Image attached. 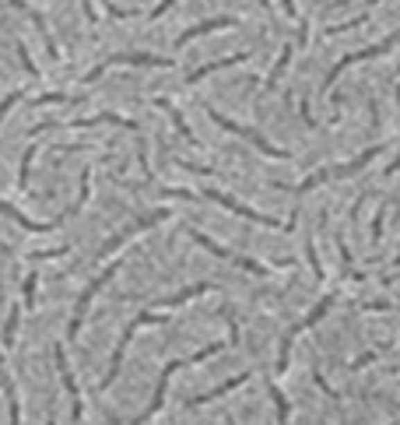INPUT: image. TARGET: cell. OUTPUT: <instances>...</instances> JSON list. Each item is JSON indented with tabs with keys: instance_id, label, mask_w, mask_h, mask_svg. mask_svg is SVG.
Masks as SVG:
<instances>
[{
	"instance_id": "obj_9",
	"label": "cell",
	"mask_w": 400,
	"mask_h": 425,
	"mask_svg": "<svg viewBox=\"0 0 400 425\" xmlns=\"http://www.w3.org/2000/svg\"><path fill=\"white\" fill-rule=\"evenodd\" d=\"M116 271H120V260H112L109 268H105V271H102V275H98V278H95V281H92L85 292H81V299H78V309H74V320H71V331H67V338H78V331H81V324H85V313H88L92 299H95V295L105 288V281H109L112 275H116Z\"/></svg>"
},
{
	"instance_id": "obj_25",
	"label": "cell",
	"mask_w": 400,
	"mask_h": 425,
	"mask_svg": "<svg viewBox=\"0 0 400 425\" xmlns=\"http://www.w3.org/2000/svg\"><path fill=\"white\" fill-rule=\"evenodd\" d=\"M18 60H21V67L28 71V78H35V81H39V67L32 64V57H28V46H25V42H18Z\"/></svg>"
},
{
	"instance_id": "obj_27",
	"label": "cell",
	"mask_w": 400,
	"mask_h": 425,
	"mask_svg": "<svg viewBox=\"0 0 400 425\" xmlns=\"http://www.w3.org/2000/svg\"><path fill=\"white\" fill-rule=\"evenodd\" d=\"M35 281H39L35 275H28V278H25V309H32V306H35Z\"/></svg>"
},
{
	"instance_id": "obj_32",
	"label": "cell",
	"mask_w": 400,
	"mask_h": 425,
	"mask_svg": "<svg viewBox=\"0 0 400 425\" xmlns=\"http://www.w3.org/2000/svg\"><path fill=\"white\" fill-rule=\"evenodd\" d=\"M313 376H316V387H320V390H323V394H330V397H333V401H340V394H337V390H333V387H330V383H327V380H323V376H320V373H313Z\"/></svg>"
},
{
	"instance_id": "obj_10",
	"label": "cell",
	"mask_w": 400,
	"mask_h": 425,
	"mask_svg": "<svg viewBox=\"0 0 400 425\" xmlns=\"http://www.w3.org/2000/svg\"><path fill=\"white\" fill-rule=\"evenodd\" d=\"M204 197H207V200H214V204H221V207H228V211H232V215H239V218H246V222H256V225L277 229V218H267V215H260V211H253V207L239 204L236 197H228V193H221V190H204Z\"/></svg>"
},
{
	"instance_id": "obj_18",
	"label": "cell",
	"mask_w": 400,
	"mask_h": 425,
	"mask_svg": "<svg viewBox=\"0 0 400 425\" xmlns=\"http://www.w3.org/2000/svg\"><path fill=\"white\" fill-rule=\"evenodd\" d=\"M214 285L211 281H200V285H190V288H183V292H176L173 299H162L158 302V309H176V306H183V302H190V299H197V295H204V292H211Z\"/></svg>"
},
{
	"instance_id": "obj_31",
	"label": "cell",
	"mask_w": 400,
	"mask_h": 425,
	"mask_svg": "<svg viewBox=\"0 0 400 425\" xmlns=\"http://www.w3.org/2000/svg\"><path fill=\"white\" fill-rule=\"evenodd\" d=\"M168 8H176V0H162V4H158V8H155V11L148 15V18H151V21H158V18H162V15H165Z\"/></svg>"
},
{
	"instance_id": "obj_19",
	"label": "cell",
	"mask_w": 400,
	"mask_h": 425,
	"mask_svg": "<svg viewBox=\"0 0 400 425\" xmlns=\"http://www.w3.org/2000/svg\"><path fill=\"white\" fill-rule=\"evenodd\" d=\"M250 380V373H243V376H236V380H228V383H221V387H214L211 394H200L197 401H186V408H200V404H207V401H214V397H225V394H232L236 387H243Z\"/></svg>"
},
{
	"instance_id": "obj_30",
	"label": "cell",
	"mask_w": 400,
	"mask_h": 425,
	"mask_svg": "<svg viewBox=\"0 0 400 425\" xmlns=\"http://www.w3.org/2000/svg\"><path fill=\"white\" fill-rule=\"evenodd\" d=\"M105 15H112V18H134V11H127V8H116V4H109V0H105Z\"/></svg>"
},
{
	"instance_id": "obj_24",
	"label": "cell",
	"mask_w": 400,
	"mask_h": 425,
	"mask_svg": "<svg viewBox=\"0 0 400 425\" xmlns=\"http://www.w3.org/2000/svg\"><path fill=\"white\" fill-rule=\"evenodd\" d=\"M60 102H74V95H64V92H46L35 98V105H60Z\"/></svg>"
},
{
	"instance_id": "obj_4",
	"label": "cell",
	"mask_w": 400,
	"mask_h": 425,
	"mask_svg": "<svg viewBox=\"0 0 400 425\" xmlns=\"http://www.w3.org/2000/svg\"><path fill=\"white\" fill-rule=\"evenodd\" d=\"M155 324H165V313H141L137 320H130L127 327H123V338H120V345H116V352H112V365H109V373H105V380L98 383V390H105L112 380H116V373H120V365H123V355H127V345L134 341V334L141 331V327H155Z\"/></svg>"
},
{
	"instance_id": "obj_2",
	"label": "cell",
	"mask_w": 400,
	"mask_h": 425,
	"mask_svg": "<svg viewBox=\"0 0 400 425\" xmlns=\"http://www.w3.org/2000/svg\"><path fill=\"white\" fill-rule=\"evenodd\" d=\"M207 116H211V120H214V123H218L221 130H228V134H236V137L250 141V144H253V148H256L260 155H267V158H292V155L284 151V148H274V144H270V141H267V137H263L260 130H253V127H243V123H232V120H228L225 113H218L214 105H207Z\"/></svg>"
},
{
	"instance_id": "obj_1",
	"label": "cell",
	"mask_w": 400,
	"mask_h": 425,
	"mask_svg": "<svg viewBox=\"0 0 400 425\" xmlns=\"http://www.w3.org/2000/svg\"><path fill=\"white\" fill-rule=\"evenodd\" d=\"M379 151H383L379 144H376V148H365L358 158H351V162H345V166H327V169H316V173H313L309 180H302L299 187H284V183H277V187H281V190H292V193H309V190H316L320 183H330V180H340V176H351V173L365 169Z\"/></svg>"
},
{
	"instance_id": "obj_3",
	"label": "cell",
	"mask_w": 400,
	"mask_h": 425,
	"mask_svg": "<svg viewBox=\"0 0 400 425\" xmlns=\"http://www.w3.org/2000/svg\"><path fill=\"white\" fill-rule=\"evenodd\" d=\"M176 60H168V57H155V53H116V57H105L98 67H92L88 74H85V81H98L109 67H162V71H168Z\"/></svg>"
},
{
	"instance_id": "obj_16",
	"label": "cell",
	"mask_w": 400,
	"mask_h": 425,
	"mask_svg": "<svg viewBox=\"0 0 400 425\" xmlns=\"http://www.w3.org/2000/svg\"><path fill=\"white\" fill-rule=\"evenodd\" d=\"M243 60H250V53H232V57H221V60H214V64H204L200 71H193V74L186 78V85H197L200 78H207V74H214V71H225V67H232V64H243Z\"/></svg>"
},
{
	"instance_id": "obj_33",
	"label": "cell",
	"mask_w": 400,
	"mask_h": 425,
	"mask_svg": "<svg viewBox=\"0 0 400 425\" xmlns=\"http://www.w3.org/2000/svg\"><path fill=\"white\" fill-rule=\"evenodd\" d=\"M81 8H85V18H88V25H95V21H98V11L92 8V0H81Z\"/></svg>"
},
{
	"instance_id": "obj_20",
	"label": "cell",
	"mask_w": 400,
	"mask_h": 425,
	"mask_svg": "<svg viewBox=\"0 0 400 425\" xmlns=\"http://www.w3.org/2000/svg\"><path fill=\"white\" fill-rule=\"evenodd\" d=\"M18 316H21V306H11L8 324H4V348H11V345H15V334H18Z\"/></svg>"
},
{
	"instance_id": "obj_26",
	"label": "cell",
	"mask_w": 400,
	"mask_h": 425,
	"mask_svg": "<svg viewBox=\"0 0 400 425\" xmlns=\"http://www.w3.org/2000/svg\"><path fill=\"white\" fill-rule=\"evenodd\" d=\"M306 253H309V263H313L316 278H323V263H320V257H316V243H313V239H306Z\"/></svg>"
},
{
	"instance_id": "obj_34",
	"label": "cell",
	"mask_w": 400,
	"mask_h": 425,
	"mask_svg": "<svg viewBox=\"0 0 400 425\" xmlns=\"http://www.w3.org/2000/svg\"><path fill=\"white\" fill-rule=\"evenodd\" d=\"M393 173H400V158H397V162H393V166L386 169V176H393Z\"/></svg>"
},
{
	"instance_id": "obj_14",
	"label": "cell",
	"mask_w": 400,
	"mask_h": 425,
	"mask_svg": "<svg viewBox=\"0 0 400 425\" xmlns=\"http://www.w3.org/2000/svg\"><path fill=\"white\" fill-rule=\"evenodd\" d=\"M151 105H155V110H162V113H165L168 120H173V127H176V130H180V134H183V137H186L190 144H197V134L190 130V123L183 120V113L176 110L173 102H168V98H151Z\"/></svg>"
},
{
	"instance_id": "obj_21",
	"label": "cell",
	"mask_w": 400,
	"mask_h": 425,
	"mask_svg": "<svg viewBox=\"0 0 400 425\" xmlns=\"http://www.w3.org/2000/svg\"><path fill=\"white\" fill-rule=\"evenodd\" d=\"M397 345H383V348H372V352H365V355H358L355 362H351V369H365L369 362H376V358H383L386 352H393Z\"/></svg>"
},
{
	"instance_id": "obj_8",
	"label": "cell",
	"mask_w": 400,
	"mask_h": 425,
	"mask_svg": "<svg viewBox=\"0 0 400 425\" xmlns=\"http://www.w3.org/2000/svg\"><path fill=\"white\" fill-rule=\"evenodd\" d=\"M190 239H193L197 246H204L207 253H214L218 260L236 263V268H243V271H250V275H267V268H263V263H256V260H250V257H243V253H232L228 246H218L214 239H207V236H204V232H197V229H190Z\"/></svg>"
},
{
	"instance_id": "obj_11",
	"label": "cell",
	"mask_w": 400,
	"mask_h": 425,
	"mask_svg": "<svg viewBox=\"0 0 400 425\" xmlns=\"http://www.w3.org/2000/svg\"><path fill=\"white\" fill-rule=\"evenodd\" d=\"M239 21L232 18V15H225V18H207V21H200V25H190L180 39H176V49H183V46H190L193 39H200V35H207V32H221V28H236Z\"/></svg>"
},
{
	"instance_id": "obj_22",
	"label": "cell",
	"mask_w": 400,
	"mask_h": 425,
	"mask_svg": "<svg viewBox=\"0 0 400 425\" xmlns=\"http://www.w3.org/2000/svg\"><path fill=\"white\" fill-rule=\"evenodd\" d=\"M35 151H39V148H35V144H28V151H25V158H21V169H18V187H21V190L28 187V169H32Z\"/></svg>"
},
{
	"instance_id": "obj_28",
	"label": "cell",
	"mask_w": 400,
	"mask_h": 425,
	"mask_svg": "<svg viewBox=\"0 0 400 425\" xmlns=\"http://www.w3.org/2000/svg\"><path fill=\"white\" fill-rule=\"evenodd\" d=\"M15 102H21V92H11L4 102H0V123H4V116L11 113V105H15Z\"/></svg>"
},
{
	"instance_id": "obj_36",
	"label": "cell",
	"mask_w": 400,
	"mask_h": 425,
	"mask_svg": "<svg viewBox=\"0 0 400 425\" xmlns=\"http://www.w3.org/2000/svg\"><path fill=\"white\" fill-rule=\"evenodd\" d=\"M379 4V0H365V8H376Z\"/></svg>"
},
{
	"instance_id": "obj_37",
	"label": "cell",
	"mask_w": 400,
	"mask_h": 425,
	"mask_svg": "<svg viewBox=\"0 0 400 425\" xmlns=\"http://www.w3.org/2000/svg\"><path fill=\"white\" fill-rule=\"evenodd\" d=\"M397 102H400V85H397Z\"/></svg>"
},
{
	"instance_id": "obj_12",
	"label": "cell",
	"mask_w": 400,
	"mask_h": 425,
	"mask_svg": "<svg viewBox=\"0 0 400 425\" xmlns=\"http://www.w3.org/2000/svg\"><path fill=\"white\" fill-rule=\"evenodd\" d=\"M11 8H18L21 15H28V21L35 25V32L42 35V42H46V49H49V57H53V60L60 57V49H56V42H53V35H49V28H46V18H42V15H39L35 8H28L25 0H11Z\"/></svg>"
},
{
	"instance_id": "obj_29",
	"label": "cell",
	"mask_w": 400,
	"mask_h": 425,
	"mask_svg": "<svg viewBox=\"0 0 400 425\" xmlns=\"http://www.w3.org/2000/svg\"><path fill=\"white\" fill-rule=\"evenodd\" d=\"M383 218H386V207H379V215H376V222H372V243L383 239Z\"/></svg>"
},
{
	"instance_id": "obj_35",
	"label": "cell",
	"mask_w": 400,
	"mask_h": 425,
	"mask_svg": "<svg viewBox=\"0 0 400 425\" xmlns=\"http://www.w3.org/2000/svg\"><path fill=\"white\" fill-rule=\"evenodd\" d=\"M256 4H260V8H267V11H270V0H256Z\"/></svg>"
},
{
	"instance_id": "obj_15",
	"label": "cell",
	"mask_w": 400,
	"mask_h": 425,
	"mask_svg": "<svg viewBox=\"0 0 400 425\" xmlns=\"http://www.w3.org/2000/svg\"><path fill=\"white\" fill-rule=\"evenodd\" d=\"M0 390L8 397V411H11V425H21V411H18V394H15V383H11V373L4 365V355H0Z\"/></svg>"
},
{
	"instance_id": "obj_6",
	"label": "cell",
	"mask_w": 400,
	"mask_h": 425,
	"mask_svg": "<svg viewBox=\"0 0 400 425\" xmlns=\"http://www.w3.org/2000/svg\"><path fill=\"white\" fill-rule=\"evenodd\" d=\"M330 306H333V292H330V295H323V299L316 302V309H313V313L306 316V320H299V324H295V327H292L288 334H284V341H281V355H277V373H284V369H288L292 341H295V338H299L302 331H309V327H313L316 320H323V316H327V309H330Z\"/></svg>"
},
{
	"instance_id": "obj_23",
	"label": "cell",
	"mask_w": 400,
	"mask_h": 425,
	"mask_svg": "<svg viewBox=\"0 0 400 425\" xmlns=\"http://www.w3.org/2000/svg\"><path fill=\"white\" fill-rule=\"evenodd\" d=\"M270 397H274V404H277V425H288V401H284V394L270 383Z\"/></svg>"
},
{
	"instance_id": "obj_17",
	"label": "cell",
	"mask_w": 400,
	"mask_h": 425,
	"mask_svg": "<svg viewBox=\"0 0 400 425\" xmlns=\"http://www.w3.org/2000/svg\"><path fill=\"white\" fill-rule=\"evenodd\" d=\"M292 53H295V46L288 42V46H281V53H277V64L270 67V74H267V81H263V92H274V85L281 81V74L288 71V64H292Z\"/></svg>"
},
{
	"instance_id": "obj_5",
	"label": "cell",
	"mask_w": 400,
	"mask_h": 425,
	"mask_svg": "<svg viewBox=\"0 0 400 425\" xmlns=\"http://www.w3.org/2000/svg\"><path fill=\"white\" fill-rule=\"evenodd\" d=\"M393 46H400V28L393 32V35H386L383 42H372V46H365V49H358V53H348V57H340V64H333V71L327 74V81H323V92H330V85L345 74L351 64H362V60H376V57H383V53H390Z\"/></svg>"
},
{
	"instance_id": "obj_7",
	"label": "cell",
	"mask_w": 400,
	"mask_h": 425,
	"mask_svg": "<svg viewBox=\"0 0 400 425\" xmlns=\"http://www.w3.org/2000/svg\"><path fill=\"white\" fill-rule=\"evenodd\" d=\"M165 218H168V211H165V207H162V211H151V215H144V218H137V222H134L130 229L116 232V236H112L109 243H102V246H98V260H105L109 253H116V250H120V246H123L127 239H134V236H141V232H148V229L162 225Z\"/></svg>"
},
{
	"instance_id": "obj_13",
	"label": "cell",
	"mask_w": 400,
	"mask_h": 425,
	"mask_svg": "<svg viewBox=\"0 0 400 425\" xmlns=\"http://www.w3.org/2000/svg\"><path fill=\"white\" fill-rule=\"evenodd\" d=\"M53 355H56V369H60V380H64L67 394L74 397V418H81L85 404H81V390H78V383H74V376H71V365H67V355H64V348H56Z\"/></svg>"
}]
</instances>
